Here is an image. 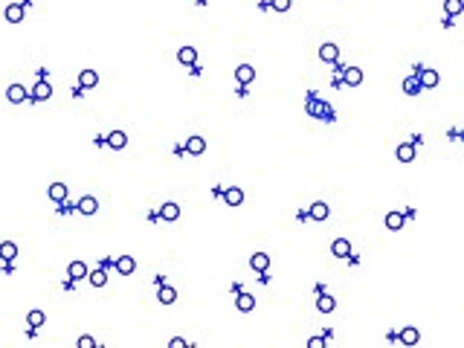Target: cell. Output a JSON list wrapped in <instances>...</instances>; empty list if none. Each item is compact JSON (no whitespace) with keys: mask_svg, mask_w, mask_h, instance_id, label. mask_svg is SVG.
Segmentation results:
<instances>
[{"mask_svg":"<svg viewBox=\"0 0 464 348\" xmlns=\"http://www.w3.org/2000/svg\"><path fill=\"white\" fill-rule=\"evenodd\" d=\"M26 96H29V93L23 90V84H12V87L6 90V99L12 102V105H20V102L26 99Z\"/></svg>","mask_w":464,"mask_h":348,"instance_id":"cell-15","label":"cell"},{"mask_svg":"<svg viewBox=\"0 0 464 348\" xmlns=\"http://www.w3.org/2000/svg\"><path fill=\"white\" fill-rule=\"evenodd\" d=\"M186 151L195 154V157L203 154V151H206V139H203V136H189V139H186Z\"/></svg>","mask_w":464,"mask_h":348,"instance_id":"cell-16","label":"cell"},{"mask_svg":"<svg viewBox=\"0 0 464 348\" xmlns=\"http://www.w3.org/2000/svg\"><path fill=\"white\" fill-rule=\"evenodd\" d=\"M343 82L351 84V87H357V84L363 82V70H360V67H346V70H343Z\"/></svg>","mask_w":464,"mask_h":348,"instance_id":"cell-9","label":"cell"},{"mask_svg":"<svg viewBox=\"0 0 464 348\" xmlns=\"http://www.w3.org/2000/svg\"><path fill=\"white\" fill-rule=\"evenodd\" d=\"M50 96H52L50 82H38V84H35V90L29 93V99H32V102H47Z\"/></svg>","mask_w":464,"mask_h":348,"instance_id":"cell-3","label":"cell"},{"mask_svg":"<svg viewBox=\"0 0 464 348\" xmlns=\"http://www.w3.org/2000/svg\"><path fill=\"white\" fill-rule=\"evenodd\" d=\"M168 346H171V348H186V340H183V337H174Z\"/></svg>","mask_w":464,"mask_h":348,"instance_id":"cell-36","label":"cell"},{"mask_svg":"<svg viewBox=\"0 0 464 348\" xmlns=\"http://www.w3.org/2000/svg\"><path fill=\"white\" fill-rule=\"evenodd\" d=\"M177 61L186 67H195V61H198V50L195 47H180L177 50Z\"/></svg>","mask_w":464,"mask_h":348,"instance_id":"cell-8","label":"cell"},{"mask_svg":"<svg viewBox=\"0 0 464 348\" xmlns=\"http://www.w3.org/2000/svg\"><path fill=\"white\" fill-rule=\"evenodd\" d=\"M224 200H227L230 206H238V203L244 200V192H241L238 186H232V189H227V192H224Z\"/></svg>","mask_w":464,"mask_h":348,"instance_id":"cell-24","label":"cell"},{"mask_svg":"<svg viewBox=\"0 0 464 348\" xmlns=\"http://www.w3.org/2000/svg\"><path fill=\"white\" fill-rule=\"evenodd\" d=\"M331 252L337 255V258H348L351 255V244H348V238H337L331 244Z\"/></svg>","mask_w":464,"mask_h":348,"instance_id":"cell-13","label":"cell"},{"mask_svg":"<svg viewBox=\"0 0 464 348\" xmlns=\"http://www.w3.org/2000/svg\"><path fill=\"white\" fill-rule=\"evenodd\" d=\"M316 308H319V314H331L334 308H337V302H334V296L322 293V296H319V302H316Z\"/></svg>","mask_w":464,"mask_h":348,"instance_id":"cell-26","label":"cell"},{"mask_svg":"<svg viewBox=\"0 0 464 348\" xmlns=\"http://www.w3.org/2000/svg\"><path fill=\"white\" fill-rule=\"evenodd\" d=\"M270 6H273L276 12H287V9H290V0H273Z\"/></svg>","mask_w":464,"mask_h":348,"instance_id":"cell-33","label":"cell"},{"mask_svg":"<svg viewBox=\"0 0 464 348\" xmlns=\"http://www.w3.org/2000/svg\"><path fill=\"white\" fill-rule=\"evenodd\" d=\"M76 209H79L82 215H96V212H99V200L87 195V198H82V200H79V206H76Z\"/></svg>","mask_w":464,"mask_h":348,"instance_id":"cell-10","label":"cell"},{"mask_svg":"<svg viewBox=\"0 0 464 348\" xmlns=\"http://www.w3.org/2000/svg\"><path fill=\"white\" fill-rule=\"evenodd\" d=\"M386 227L392 232H398L400 227H403V212H389V215H386Z\"/></svg>","mask_w":464,"mask_h":348,"instance_id":"cell-28","label":"cell"},{"mask_svg":"<svg viewBox=\"0 0 464 348\" xmlns=\"http://www.w3.org/2000/svg\"><path fill=\"white\" fill-rule=\"evenodd\" d=\"M235 79H238V84H241V87H247L249 82H255V70H252L249 64H241L238 70H235Z\"/></svg>","mask_w":464,"mask_h":348,"instance_id":"cell-5","label":"cell"},{"mask_svg":"<svg viewBox=\"0 0 464 348\" xmlns=\"http://www.w3.org/2000/svg\"><path fill=\"white\" fill-rule=\"evenodd\" d=\"M235 305H238V311H244V314H249V311L255 308V299L249 296V293H241V290H238V299H235Z\"/></svg>","mask_w":464,"mask_h":348,"instance_id":"cell-21","label":"cell"},{"mask_svg":"<svg viewBox=\"0 0 464 348\" xmlns=\"http://www.w3.org/2000/svg\"><path fill=\"white\" fill-rule=\"evenodd\" d=\"M15 255H17V247L12 241H3V244H0V258H3V261H12Z\"/></svg>","mask_w":464,"mask_h":348,"instance_id":"cell-29","label":"cell"},{"mask_svg":"<svg viewBox=\"0 0 464 348\" xmlns=\"http://www.w3.org/2000/svg\"><path fill=\"white\" fill-rule=\"evenodd\" d=\"M403 93H409V96H418V93H421V82H418V76H409V79L403 82Z\"/></svg>","mask_w":464,"mask_h":348,"instance_id":"cell-31","label":"cell"},{"mask_svg":"<svg viewBox=\"0 0 464 348\" xmlns=\"http://www.w3.org/2000/svg\"><path fill=\"white\" fill-rule=\"evenodd\" d=\"M50 200H55V203H64L67 200V186L64 183H52L50 186Z\"/></svg>","mask_w":464,"mask_h":348,"instance_id":"cell-23","label":"cell"},{"mask_svg":"<svg viewBox=\"0 0 464 348\" xmlns=\"http://www.w3.org/2000/svg\"><path fill=\"white\" fill-rule=\"evenodd\" d=\"M308 348H325V337H311V340H308Z\"/></svg>","mask_w":464,"mask_h":348,"instance_id":"cell-34","label":"cell"},{"mask_svg":"<svg viewBox=\"0 0 464 348\" xmlns=\"http://www.w3.org/2000/svg\"><path fill=\"white\" fill-rule=\"evenodd\" d=\"M44 322H47L44 311H29V316H26V325H29V328H41Z\"/></svg>","mask_w":464,"mask_h":348,"instance_id":"cell-30","label":"cell"},{"mask_svg":"<svg viewBox=\"0 0 464 348\" xmlns=\"http://www.w3.org/2000/svg\"><path fill=\"white\" fill-rule=\"evenodd\" d=\"M308 114L316 116V119H334V111H331V105H325V102H319L316 96H308Z\"/></svg>","mask_w":464,"mask_h":348,"instance_id":"cell-1","label":"cell"},{"mask_svg":"<svg viewBox=\"0 0 464 348\" xmlns=\"http://www.w3.org/2000/svg\"><path fill=\"white\" fill-rule=\"evenodd\" d=\"M249 267H252L255 273H267V267H270V255H264V252H255V255L249 258Z\"/></svg>","mask_w":464,"mask_h":348,"instance_id":"cell-17","label":"cell"},{"mask_svg":"<svg viewBox=\"0 0 464 348\" xmlns=\"http://www.w3.org/2000/svg\"><path fill=\"white\" fill-rule=\"evenodd\" d=\"M79 348H96V340H93V337H82V340H79Z\"/></svg>","mask_w":464,"mask_h":348,"instance_id":"cell-35","label":"cell"},{"mask_svg":"<svg viewBox=\"0 0 464 348\" xmlns=\"http://www.w3.org/2000/svg\"><path fill=\"white\" fill-rule=\"evenodd\" d=\"M6 20H9V23H20V20H23V6H20V3H9V6H6Z\"/></svg>","mask_w":464,"mask_h":348,"instance_id":"cell-18","label":"cell"},{"mask_svg":"<svg viewBox=\"0 0 464 348\" xmlns=\"http://www.w3.org/2000/svg\"><path fill=\"white\" fill-rule=\"evenodd\" d=\"M444 12H447V17L462 15L464 12V0H447V3H444Z\"/></svg>","mask_w":464,"mask_h":348,"instance_id":"cell-27","label":"cell"},{"mask_svg":"<svg viewBox=\"0 0 464 348\" xmlns=\"http://www.w3.org/2000/svg\"><path fill=\"white\" fill-rule=\"evenodd\" d=\"M328 215H331V209H328L325 200H316L314 206H311V212H308V218H314V221H325Z\"/></svg>","mask_w":464,"mask_h":348,"instance_id":"cell-12","label":"cell"},{"mask_svg":"<svg viewBox=\"0 0 464 348\" xmlns=\"http://www.w3.org/2000/svg\"><path fill=\"white\" fill-rule=\"evenodd\" d=\"M157 299H160L163 305H174V302H177V290H174L171 284L160 282V287H157Z\"/></svg>","mask_w":464,"mask_h":348,"instance_id":"cell-2","label":"cell"},{"mask_svg":"<svg viewBox=\"0 0 464 348\" xmlns=\"http://www.w3.org/2000/svg\"><path fill=\"white\" fill-rule=\"evenodd\" d=\"M415 76H418L421 87H435V84H438V73H435V70H418Z\"/></svg>","mask_w":464,"mask_h":348,"instance_id":"cell-14","label":"cell"},{"mask_svg":"<svg viewBox=\"0 0 464 348\" xmlns=\"http://www.w3.org/2000/svg\"><path fill=\"white\" fill-rule=\"evenodd\" d=\"M96 84H99L96 70H82V73H79V87H82V90H90V87H96Z\"/></svg>","mask_w":464,"mask_h":348,"instance_id":"cell-7","label":"cell"},{"mask_svg":"<svg viewBox=\"0 0 464 348\" xmlns=\"http://www.w3.org/2000/svg\"><path fill=\"white\" fill-rule=\"evenodd\" d=\"M67 273H70V279H87V264L84 261H70Z\"/></svg>","mask_w":464,"mask_h":348,"instance_id":"cell-20","label":"cell"},{"mask_svg":"<svg viewBox=\"0 0 464 348\" xmlns=\"http://www.w3.org/2000/svg\"><path fill=\"white\" fill-rule=\"evenodd\" d=\"M160 218H163V221H177V218H180V206H177V203H163Z\"/></svg>","mask_w":464,"mask_h":348,"instance_id":"cell-22","label":"cell"},{"mask_svg":"<svg viewBox=\"0 0 464 348\" xmlns=\"http://www.w3.org/2000/svg\"><path fill=\"white\" fill-rule=\"evenodd\" d=\"M319 58H322L325 64H334V61L340 58V47H337V44H322V47H319Z\"/></svg>","mask_w":464,"mask_h":348,"instance_id":"cell-6","label":"cell"},{"mask_svg":"<svg viewBox=\"0 0 464 348\" xmlns=\"http://www.w3.org/2000/svg\"><path fill=\"white\" fill-rule=\"evenodd\" d=\"M395 154H398L400 163H412L415 160V142H400L398 148H395Z\"/></svg>","mask_w":464,"mask_h":348,"instance_id":"cell-11","label":"cell"},{"mask_svg":"<svg viewBox=\"0 0 464 348\" xmlns=\"http://www.w3.org/2000/svg\"><path fill=\"white\" fill-rule=\"evenodd\" d=\"M398 340L403 343V346H415V343L421 340V334H418V328H412V325H409V328H403V331L398 334Z\"/></svg>","mask_w":464,"mask_h":348,"instance_id":"cell-19","label":"cell"},{"mask_svg":"<svg viewBox=\"0 0 464 348\" xmlns=\"http://www.w3.org/2000/svg\"><path fill=\"white\" fill-rule=\"evenodd\" d=\"M87 279H90V284L102 287V284L108 282V273H105V270H93V273H87Z\"/></svg>","mask_w":464,"mask_h":348,"instance_id":"cell-32","label":"cell"},{"mask_svg":"<svg viewBox=\"0 0 464 348\" xmlns=\"http://www.w3.org/2000/svg\"><path fill=\"white\" fill-rule=\"evenodd\" d=\"M108 145H111V148H125V145H128V136H125V131H114L111 136H108Z\"/></svg>","mask_w":464,"mask_h":348,"instance_id":"cell-25","label":"cell"},{"mask_svg":"<svg viewBox=\"0 0 464 348\" xmlns=\"http://www.w3.org/2000/svg\"><path fill=\"white\" fill-rule=\"evenodd\" d=\"M114 264H116V273H122V276H131L133 270H136V261H133L131 255H119Z\"/></svg>","mask_w":464,"mask_h":348,"instance_id":"cell-4","label":"cell"}]
</instances>
